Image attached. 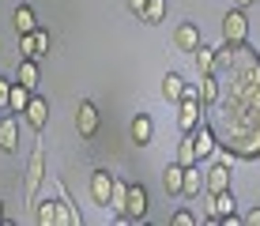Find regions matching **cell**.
Masks as SVG:
<instances>
[{
	"mask_svg": "<svg viewBox=\"0 0 260 226\" xmlns=\"http://www.w3.org/2000/svg\"><path fill=\"white\" fill-rule=\"evenodd\" d=\"M162 188L170 196H181V188H185V166L181 162H174V166L162 170Z\"/></svg>",
	"mask_w": 260,
	"mask_h": 226,
	"instance_id": "obj_15",
	"label": "cell"
},
{
	"mask_svg": "<svg viewBox=\"0 0 260 226\" xmlns=\"http://www.w3.org/2000/svg\"><path fill=\"white\" fill-rule=\"evenodd\" d=\"M76 222H79V211L72 207L68 192L60 188V200H57V226H76Z\"/></svg>",
	"mask_w": 260,
	"mask_h": 226,
	"instance_id": "obj_22",
	"label": "cell"
},
{
	"mask_svg": "<svg viewBox=\"0 0 260 226\" xmlns=\"http://www.w3.org/2000/svg\"><path fill=\"white\" fill-rule=\"evenodd\" d=\"M34 45H38V60H46L49 57V30H34Z\"/></svg>",
	"mask_w": 260,
	"mask_h": 226,
	"instance_id": "obj_27",
	"label": "cell"
},
{
	"mask_svg": "<svg viewBox=\"0 0 260 226\" xmlns=\"http://www.w3.org/2000/svg\"><path fill=\"white\" fill-rule=\"evenodd\" d=\"M192 222H196L192 211H185V207H181V211H174V226H192Z\"/></svg>",
	"mask_w": 260,
	"mask_h": 226,
	"instance_id": "obj_29",
	"label": "cell"
},
{
	"mask_svg": "<svg viewBox=\"0 0 260 226\" xmlns=\"http://www.w3.org/2000/svg\"><path fill=\"white\" fill-rule=\"evenodd\" d=\"M38 76H42V72H38V60H34V57H19V68H15V83H23V87H38Z\"/></svg>",
	"mask_w": 260,
	"mask_h": 226,
	"instance_id": "obj_14",
	"label": "cell"
},
{
	"mask_svg": "<svg viewBox=\"0 0 260 226\" xmlns=\"http://www.w3.org/2000/svg\"><path fill=\"white\" fill-rule=\"evenodd\" d=\"M192 140H196V155H200V162H208V158L215 155V151H219L211 124H196V128H192Z\"/></svg>",
	"mask_w": 260,
	"mask_h": 226,
	"instance_id": "obj_11",
	"label": "cell"
},
{
	"mask_svg": "<svg viewBox=\"0 0 260 226\" xmlns=\"http://www.w3.org/2000/svg\"><path fill=\"white\" fill-rule=\"evenodd\" d=\"M34 222L38 226H57V200H34Z\"/></svg>",
	"mask_w": 260,
	"mask_h": 226,
	"instance_id": "obj_18",
	"label": "cell"
},
{
	"mask_svg": "<svg viewBox=\"0 0 260 226\" xmlns=\"http://www.w3.org/2000/svg\"><path fill=\"white\" fill-rule=\"evenodd\" d=\"M241 222H249V226H260V207H253V211H249Z\"/></svg>",
	"mask_w": 260,
	"mask_h": 226,
	"instance_id": "obj_32",
	"label": "cell"
},
{
	"mask_svg": "<svg viewBox=\"0 0 260 226\" xmlns=\"http://www.w3.org/2000/svg\"><path fill=\"white\" fill-rule=\"evenodd\" d=\"M23 117H26V124H30L34 132H46V124H49V102H46V98H38V94H34L30 102H26Z\"/></svg>",
	"mask_w": 260,
	"mask_h": 226,
	"instance_id": "obj_9",
	"label": "cell"
},
{
	"mask_svg": "<svg viewBox=\"0 0 260 226\" xmlns=\"http://www.w3.org/2000/svg\"><path fill=\"white\" fill-rule=\"evenodd\" d=\"M200 26H196V23H177L174 26V49L177 53H196V49H200Z\"/></svg>",
	"mask_w": 260,
	"mask_h": 226,
	"instance_id": "obj_8",
	"label": "cell"
},
{
	"mask_svg": "<svg viewBox=\"0 0 260 226\" xmlns=\"http://www.w3.org/2000/svg\"><path fill=\"white\" fill-rule=\"evenodd\" d=\"M98 128H102V113H98V106L91 102V98H83L76 110V132L83 136V140H94Z\"/></svg>",
	"mask_w": 260,
	"mask_h": 226,
	"instance_id": "obj_4",
	"label": "cell"
},
{
	"mask_svg": "<svg viewBox=\"0 0 260 226\" xmlns=\"http://www.w3.org/2000/svg\"><path fill=\"white\" fill-rule=\"evenodd\" d=\"M162 19H166V0H147V8L140 12V23L155 26V23H162Z\"/></svg>",
	"mask_w": 260,
	"mask_h": 226,
	"instance_id": "obj_25",
	"label": "cell"
},
{
	"mask_svg": "<svg viewBox=\"0 0 260 226\" xmlns=\"http://www.w3.org/2000/svg\"><path fill=\"white\" fill-rule=\"evenodd\" d=\"M19 57H34V60H38V45H34V34H19Z\"/></svg>",
	"mask_w": 260,
	"mask_h": 226,
	"instance_id": "obj_26",
	"label": "cell"
},
{
	"mask_svg": "<svg viewBox=\"0 0 260 226\" xmlns=\"http://www.w3.org/2000/svg\"><path fill=\"white\" fill-rule=\"evenodd\" d=\"M215 158L226 162V166H234V158H238V155H234V151H215Z\"/></svg>",
	"mask_w": 260,
	"mask_h": 226,
	"instance_id": "obj_31",
	"label": "cell"
},
{
	"mask_svg": "<svg viewBox=\"0 0 260 226\" xmlns=\"http://www.w3.org/2000/svg\"><path fill=\"white\" fill-rule=\"evenodd\" d=\"M147 188L143 185H128V207H124V222H143L147 219Z\"/></svg>",
	"mask_w": 260,
	"mask_h": 226,
	"instance_id": "obj_7",
	"label": "cell"
},
{
	"mask_svg": "<svg viewBox=\"0 0 260 226\" xmlns=\"http://www.w3.org/2000/svg\"><path fill=\"white\" fill-rule=\"evenodd\" d=\"M12 23H15V34H34L38 30V15H34L30 4H19L12 12Z\"/></svg>",
	"mask_w": 260,
	"mask_h": 226,
	"instance_id": "obj_13",
	"label": "cell"
},
{
	"mask_svg": "<svg viewBox=\"0 0 260 226\" xmlns=\"http://www.w3.org/2000/svg\"><path fill=\"white\" fill-rule=\"evenodd\" d=\"M30 98H34V90H30V87H23V83H12V98H8V113H23Z\"/></svg>",
	"mask_w": 260,
	"mask_h": 226,
	"instance_id": "obj_23",
	"label": "cell"
},
{
	"mask_svg": "<svg viewBox=\"0 0 260 226\" xmlns=\"http://www.w3.org/2000/svg\"><path fill=\"white\" fill-rule=\"evenodd\" d=\"M222 42L234 45V49H241V45L249 42V19L241 8H230L226 15H222Z\"/></svg>",
	"mask_w": 260,
	"mask_h": 226,
	"instance_id": "obj_2",
	"label": "cell"
},
{
	"mask_svg": "<svg viewBox=\"0 0 260 226\" xmlns=\"http://www.w3.org/2000/svg\"><path fill=\"white\" fill-rule=\"evenodd\" d=\"M0 222H8V215H4V200H0Z\"/></svg>",
	"mask_w": 260,
	"mask_h": 226,
	"instance_id": "obj_34",
	"label": "cell"
},
{
	"mask_svg": "<svg viewBox=\"0 0 260 226\" xmlns=\"http://www.w3.org/2000/svg\"><path fill=\"white\" fill-rule=\"evenodd\" d=\"M113 177L110 170H94L91 174V196H94V204H102V207H110V192H113Z\"/></svg>",
	"mask_w": 260,
	"mask_h": 226,
	"instance_id": "obj_10",
	"label": "cell"
},
{
	"mask_svg": "<svg viewBox=\"0 0 260 226\" xmlns=\"http://www.w3.org/2000/svg\"><path fill=\"white\" fill-rule=\"evenodd\" d=\"M124 207H128V185L124 181H113V192H110V211L124 222Z\"/></svg>",
	"mask_w": 260,
	"mask_h": 226,
	"instance_id": "obj_21",
	"label": "cell"
},
{
	"mask_svg": "<svg viewBox=\"0 0 260 226\" xmlns=\"http://www.w3.org/2000/svg\"><path fill=\"white\" fill-rule=\"evenodd\" d=\"M128 132H132V143H136V147H147V143L155 140V121H151L147 113H136Z\"/></svg>",
	"mask_w": 260,
	"mask_h": 226,
	"instance_id": "obj_12",
	"label": "cell"
},
{
	"mask_svg": "<svg viewBox=\"0 0 260 226\" xmlns=\"http://www.w3.org/2000/svg\"><path fill=\"white\" fill-rule=\"evenodd\" d=\"M230 170L234 166H226V162H211L208 170H204V192L208 196H215V192H222V188H230Z\"/></svg>",
	"mask_w": 260,
	"mask_h": 226,
	"instance_id": "obj_5",
	"label": "cell"
},
{
	"mask_svg": "<svg viewBox=\"0 0 260 226\" xmlns=\"http://www.w3.org/2000/svg\"><path fill=\"white\" fill-rule=\"evenodd\" d=\"M196 94H200L204 106H215V102H219V79H215V72L200 76V83H196Z\"/></svg>",
	"mask_w": 260,
	"mask_h": 226,
	"instance_id": "obj_16",
	"label": "cell"
},
{
	"mask_svg": "<svg viewBox=\"0 0 260 226\" xmlns=\"http://www.w3.org/2000/svg\"><path fill=\"white\" fill-rule=\"evenodd\" d=\"M177 162H181V166H196V162H200L192 132H185V136H181V143H177Z\"/></svg>",
	"mask_w": 260,
	"mask_h": 226,
	"instance_id": "obj_24",
	"label": "cell"
},
{
	"mask_svg": "<svg viewBox=\"0 0 260 226\" xmlns=\"http://www.w3.org/2000/svg\"><path fill=\"white\" fill-rule=\"evenodd\" d=\"M181 94H185V79L177 76V72H166V76H162V98L177 106V102H181Z\"/></svg>",
	"mask_w": 260,
	"mask_h": 226,
	"instance_id": "obj_17",
	"label": "cell"
},
{
	"mask_svg": "<svg viewBox=\"0 0 260 226\" xmlns=\"http://www.w3.org/2000/svg\"><path fill=\"white\" fill-rule=\"evenodd\" d=\"M12 83H15V79L0 76V106H4V110H8V98H12Z\"/></svg>",
	"mask_w": 260,
	"mask_h": 226,
	"instance_id": "obj_28",
	"label": "cell"
},
{
	"mask_svg": "<svg viewBox=\"0 0 260 226\" xmlns=\"http://www.w3.org/2000/svg\"><path fill=\"white\" fill-rule=\"evenodd\" d=\"M200 94H196V87L185 83V94H181V102H177V124H181V132H192L196 124H204L200 121Z\"/></svg>",
	"mask_w": 260,
	"mask_h": 226,
	"instance_id": "obj_3",
	"label": "cell"
},
{
	"mask_svg": "<svg viewBox=\"0 0 260 226\" xmlns=\"http://www.w3.org/2000/svg\"><path fill=\"white\" fill-rule=\"evenodd\" d=\"M204 192V174H200V162L196 166H185V188H181V196H200Z\"/></svg>",
	"mask_w": 260,
	"mask_h": 226,
	"instance_id": "obj_20",
	"label": "cell"
},
{
	"mask_svg": "<svg viewBox=\"0 0 260 226\" xmlns=\"http://www.w3.org/2000/svg\"><path fill=\"white\" fill-rule=\"evenodd\" d=\"M42 181H46V147H34L30 158H26V174H23V200L34 207V200H38V188Z\"/></svg>",
	"mask_w": 260,
	"mask_h": 226,
	"instance_id": "obj_1",
	"label": "cell"
},
{
	"mask_svg": "<svg viewBox=\"0 0 260 226\" xmlns=\"http://www.w3.org/2000/svg\"><path fill=\"white\" fill-rule=\"evenodd\" d=\"M0 151H4V155H15V151H19V117L8 113V110L0 117Z\"/></svg>",
	"mask_w": 260,
	"mask_h": 226,
	"instance_id": "obj_6",
	"label": "cell"
},
{
	"mask_svg": "<svg viewBox=\"0 0 260 226\" xmlns=\"http://www.w3.org/2000/svg\"><path fill=\"white\" fill-rule=\"evenodd\" d=\"M249 4H256V0H234V8H241V12H245Z\"/></svg>",
	"mask_w": 260,
	"mask_h": 226,
	"instance_id": "obj_33",
	"label": "cell"
},
{
	"mask_svg": "<svg viewBox=\"0 0 260 226\" xmlns=\"http://www.w3.org/2000/svg\"><path fill=\"white\" fill-rule=\"evenodd\" d=\"M124 4H128V12L136 15V19H140V12H143V8H147V0H124Z\"/></svg>",
	"mask_w": 260,
	"mask_h": 226,
	"instance_id": "obj_30",
	"label": "cell"
},
{
	"mask_svg": "<svg viewBox=\"0 0 260 226\" xmlns=\"http://www.w3.org/2000/svg\"><path fill=\"white\" fill-rule=\"evenodd\" d=\"M192 57H196V72H200V76H208V72L219 68V49H211V45H200Z\"/></svg>",
	"mask_w": 260,
	"mask_h": 226,
	"instance_id": "obj_19",
	"label": "cell"
}]
</instances>
